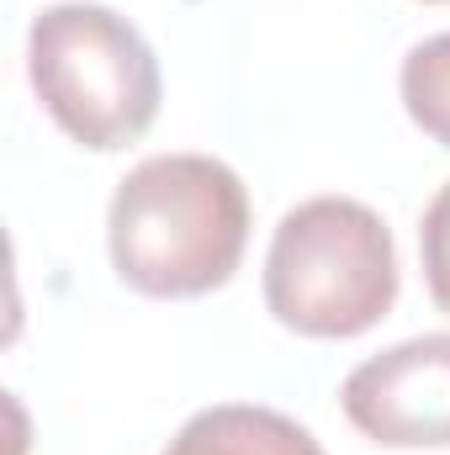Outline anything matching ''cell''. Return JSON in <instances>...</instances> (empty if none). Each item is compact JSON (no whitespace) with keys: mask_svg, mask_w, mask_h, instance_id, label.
I'll return each mask as SVG.
<instances>
[{"mask_svg":"<svg viewBox=\"0 0 450 455\" xmlns=\"http://www.w3.org/2000/svg\"><path fill=\"white\" fill-rule=\"evenodd\" d=\"M249 243V191L213 154H154L122 175L107 249L122 286L159 302L207 297L233 281Z\"/></svg>","mask_w":450,"mask_h":455,"instance_id":"cell-1","label":"cell"},{"mask_svg":"<svg viewBox=\"0 0 450 455\" xmlns=\"http://www.w3.org/2000/svg\"><path fill=\"white\" fill-rule=\"evenodd\" d=\"M165 455H324L313 429L260 403H218L181 424Z\"/></svg>","mask_w":450,"mask_h":455,"instance_id":"cell-5","label":"cell"},{"mask_svg":"<svg viewBox=\"0 0 450 455\" xmlns=\"http://www.w3.org/2000/svg\"><path fill=\"white\" fill-rule=\"evenodd\" d=\"M430 5H450V0H430Z\"/></svg>","mask_w":450,"mask_h":455,"instance_id":"cell-8","label":"cell"},{"mask_svg":"<svg viewBox=\"0 0 450 455\" xmlns=\"http://www.w3.org/2000/svg\"><path fill=\"white\" fill-rule=\"evenodd\" d=\"M27 75L43 112L80 148L117 154L159 116V59L143 32L96 0H59L27 32Z\"/></svg>","mask_w":450,"mask_h":455,"instance_id":"cell-3","label":"cell"},{"mask_svg":"<svg viewBox=\"0 0 450 455\" xmlns=\"http://www.w3.org/2000/svg\"><path fill=\"white\" fill-rule=\"evenodd\" d=\"M419 254H424V286H430V302L450 313V180L435 191V202L424 207V223H419Z\"/></svg>","mask_w":450,"mask_h":455,"instance_id":"cell-7","label":"cell"},{"mask_svg":"<svg viewBox=\"0 0 450 455\" xmlns=\"http://www.w3.org/2000/svg\"><path fill=\"white\" fill-rule=\"evenodd\" d=\"M339 403L371 445L450 451V334H419L360 360Z\"/></svg>","mask_w":450,"mask_h":455,"instance_id":"cell-4","label":"cell"},{"mask_svg":"<svg viewBox=\"0 0 450 455\" xmlns=\"http://www.w3.org/2000/svg\"><path fill=\"white\" fill-rule=\"evenodd\" d=\"M398 302V243L366 202L292 207L265 254V307L302 339H360Z\"/></svg>","mask_w":450,"mask_h":455,"instance_id":"cell-2","label":"cell"},{"mask_svg":"<svg viewBox=\"0 0 450 455\" xmlns=\"http://www.w3.org/2000/svg\"><path fill=\"white\" fill-rule=\"evenodd\" d=\"M398 85H403V107L414 116V127L430 143L450 148V32L408 48Z\"/></svg>","mask_w":450,"mask_h":455,"instance_id":"cell-6","label":"cell"}]
</instances>
